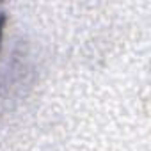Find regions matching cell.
Listing matches in <instances>:
<instances>
[{
  "instance_id": "cell-1",
  "label": "cell",
  "mask_w": 151,
  "mask_h": 151,
  "mask_svg": "<svg viewBox=\"0 0 151 151\" xmlns=\"http://www.w3.org/2000/svg\"><path fill=\"white\" fill-rule=\"evenodd\" d=\"M4 22H6V16H0V41H2V32H4Z\"/></svg>"
}]
</instances>
